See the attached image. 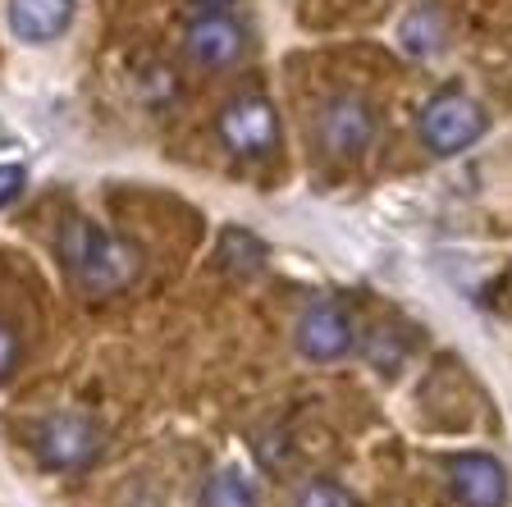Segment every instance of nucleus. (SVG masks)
<instances>
[{"label": "nucleus", "instance_id": "obj_1", "mask_svg": "<svg viewBox=\"0 0 512 507\" xmlns=\"http://www.w3.org/2000/svg\"><path fill=\"white\" fill-rule=\"evenodd\" d=\"M60 256L69 265V275L83 293H119L138 279V252L119 238V233L96 229L87 220H69L60 233Z\"/></svg>", "mask_w": 512, "mask_h": 507}, {"label": "nucleus", "instance_id": "obj_2", "mask_svg": "<svg viewBox=\"0 0 512 507\" xmlns=\"http://www.w3.org/2000/svg\"><path fill=\"white\" fill-rule=\"evenodd\" d=\"M485 128H490L485 110L462 92H444L421 110V142H426L435 156H458V151H467Z\"/></svg>", "mask_w": 512, "mask_h": 507}, {"label": "nucleus", "instance_id": "obj_3", "mask_svg": "<svg viewBox=\"0 0 512 507\" xmlns=\"http://www.w3.org/2000/svg\"><path fill=\"white\" fill-rule=\"evenodd\" d=\"M37 457L55 471H83L87 462L96 457L101 448V434L87 416H74V412H60V416H46L42 430H37Z\"/></svg>", "mask_w": 512, "mask_h": 507}, {"label": "nucleus", "instance_id": "obj_4", "mask_svg": "<svg viewBox=\"0 0 512 507\" xmlns=\"http://www.w3.org/2000/svg\"><path fill=\"white\" fill-rule=\"evenodd\" d=\"M220 138L238 156H270L279 147L275 106L261 101V96H238L234 106H224V115H220Z\"/></svg>", "mask_w": 512, "mask_h": 507}, {"label": "nucleus", "instance_id": "obj_5", "mask_svg": "<svg viewBox=\"0 0 512 507\" xmlns=\"http://www.w3.org/2000/svg\"><path fill=\"white\" fill-rule=\"evenodd\" d=\"M448 485L462 507H503L508 503V471L494 453H453L444 462Z\"/></svg>", "mask_w": 512, "mask_h": 507}, {"label": "nucleus", "instance_id": "obj_6", "mask_svg": "<svg viewBox=\"0 0 512 507\" xmlns=\"http://www.w3.org/2000/svg\"><path fill=\"white\" fill-rule=\"evenodd\" d=\"M316 133H320V147L334 151V156H362L375 138V115L366 101L357 96H334L330 106L320 110L316 119Z\"/></svg>", "mask_w": 512, "mask_h": 507}, {"label": "nucleus", "instance_id": "obj_7", "mask_svg": "<svg viewBox=\"0 0 512 507\" xmlns=\"http://www.w3.org/2000/svg\"><path fill=\"white\" fill-rule=\"evenodd\" d=\"M352 343H357V334H352L348 311L330 297L307 307V316L298 320V352L311 361H339L352 352Z\"/></svg>", "mask_w": 512, "mask_h": 507}, {"label": "nucleus", "instance_id": "obj_8", "mask_svg": "<svg viewBox=\"0 0 512 507\" xmlns=\"http://www.w3.org/2000/svg\"><path fill=\"white\" fill-rule=\"evenodd\" d=\"M188 51L197 55V60L206 64V69H229L234 60H243L247 37H243V28H238V23L229 19V14L211 10L206 19L192 23V32H188Z\"/></svg>", "mask_w": 512, "mask_h": 507}, {"label": "nucleus", "instance_id": "obj_9", "mask_svg": "<svg viewBox=\"0 0 512 507\" xmlns=\"http://www.w3.org/2000/svg\"><path fill=\"white\" fill-rule=\"evenodd\" d=\"M74 23V0H10V28L19 42H55Z\"/></svg>", "mask_w": 512, "mask_h": 507}, {"label": "nucleus", "instance_id": "obj_10", "mask_svg": "<svg viewBox=\"0 0 512 507\" xmlns=\"http://www.w3.org/2000/svg\"><path fill=\"white\" fill-rule=\"evenodd\" d=\"M202 507H256V485L238 466H224L202 485Z\"/></svg>", "mask_w": 512, "mask_h": 507}, {"label": "nucleus", "instance_id": "obj_11", "mask_svg": "<svg viewBox=\"0 0 512 507\" xmlns=\"http://www.w3.org/2000/svg\"><path fill=\"white\" fill-rule=\"evenodd\" d=\"M215 252H220V261L229 265L234 275H256L261 261H266V243H261L256 233H247V229H224Z\"/></svg>", "mask_w": 512, "mask_h": 507}, {"label": "nucleus", "instance_id": "obj_12", "mask_svg": "<svg viewBox=\"0 0 512 507\" xmlns=\"http://www.w3.org/2000/svg\"><path fill=\"white\" fill-rule=\"evenodd\" d=\"M398 37H403V46L412 55H430V51H439L444 46V19H439L435 10H412L403 19V28H398Z\"/></svg>", "mask_w": 512, "mask_h": 507}, {"label": "nucleus", "instance_id": "obj_13", "mask_svg": "<svg viewBox=\"0 0 512 507\" xmlns=\"http://www.w3.org/2000/svg\"><path fill=\"white\" fill-rule=\"evenodd\" d=\"M293 507H362V503H357V494H352L348 485H339V480H307Z\"/></svg>", "mask_w": 512, "mask_h": 507}, {"label": "nucleus", "instance_id": "obj_14", "mask_svg": "<svg viewBox=\"0 0 512 507\" xmlns=\"http://www.w3.org/2000/svg\"><path fill=\"white\" fill-rule=\"evenodd\" d=\"M23 188H28L23 165H0V211H5V206H14V201L23 197Z\"/></svg>", "mask_w": 512, "mask_h": 507}, {"label": "nucleus", "instance_id": "obj_15", "mask_svg": "<svg viewBox=\"0 0 512 507\" xmlns=\"http://www.w3.org/2000/svg\"><path fill=\"white\" fill-rule=\"evenodd\" d=\"M14 366H19V334L0 320V380H5Z\"/></svg>", "mask_w": 512, "mask_h": 507}, {"label": "nucleus", "instance_id": "obj_16", "mask_svg": "<svg viewBox=\"0 0 512 507\" xmlns=\"http://www.w3.org/2000/svg\"><path fill=\"white\" fill-rule=\"evenodd\" d=\"M197 5H206V10H224L229 0H197Z\"/></svg>", "mask_w": 512, "mask_h": 507}]
</instances>
